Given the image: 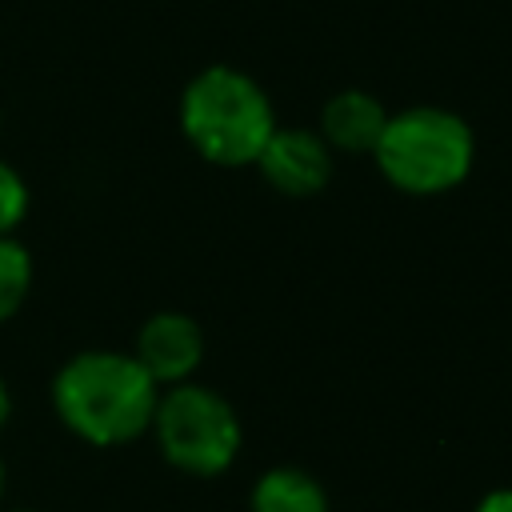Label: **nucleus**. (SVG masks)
Listing matches in <instances>:
<instances>
[{
    "label": "nucleus",
    "instance_id": "obj_1",
    "mask_svg": "<svg viewBox=\"0 0 512 512\" xmlns=\"http://www.w3.org/2000/svg\"><path fill=\"white\" fill-rule=\"evenodd\" d=\"M160 384L132 352L88 348L52 376V408L68 432L96 448L132 444L152 428Z\"/></svg>",
    "mask_w": 512,
    "mask_h": 512
},
{
    "label": "nucleus",
    "instance_id": "obj_2",
    "mask_svg": "<svg viewBox=\"0 0 512 512\" xmlns=\"http://www.w3.org/2000/svg\"><path fill=\"white\" fill-rule=\"evenodd\" d=\"M180 128L208 164L240 168L256 164L276 128V116L264 88L248 72L208 64L180 92Z\"/></svg>",
    "mask_w": 512,
    "mask_h": 512
},
{
    "label": "nucleus",
    "instance_id": "obj_3",
    "mask_svg": "<svg viewBox=\"0 0 512 512\" xmlns=\"http://www.w3.org/2000/svg\"><path fill=\"white\" fill-rule=\"evenodd\" d=\"M384 180L412 196H436L456 188L476 160V140L464 116L416 104L404 112H388V124L372 148Z\"/></svg>",
    "mask_w": 512,
    "mask_h": 512
},
{
    "label": "nucleus",
    "instance_id": "obj_4",
    "mask_svg": "<svg viewBox=\"0 0 512 512\" xmlns=\"http://www.w3.org/2000/svg\"><path fill=\"white\" fill-rule=\"evenodd\" d=\"M152 432L160 444V456L188 476H220L240 456V416L236 408L208 384L184 380L160 388Z\"/></svg>",
    "mask_w": 512,
    "mask_h": 512
},
{
    "label": "nucleus",
    "instance_id": "obj_5",
    "mask_svg": "<svg viewBox=\"0 0 512 512\" xmlns=\"http://www.w3.org/2000/svg\"><path fill=\"white\" fill-rule=\"evenodd\" d=\"M260 176L284 196H316L332 180V148L308 128H272L256 156Z\"/></svg>",
    "mask_w": 512,
    "mask_h": 512
},
{
    "label": "nucleus",
    "instance_id": "obj_6",
    "mask_svg": "<svg viewBox=\"0 0 512 512\" xmlns=\"http://www.w3.org/2000/svg\"><path fill=\"white\" fill-rule=\"evenodd\" d=\"M132 356L160 388L184 384L196 376L204 360V328L188 312H156L140 324Z\"/></svg>",
    "mask_w": 512,
    "mask_h": 512
},
{
    "label": "nucleus",
    "instance_id": "obj_7",
    "mask_svg": "<svg viewBox=\"0 0 512 512\" xmlns=\"http://www.w3.org/2000/svg\"><path fill=\"white\" fill-rule=\"evenodd\" d=\"M384 124H388L384 104L360 88H344L328 96V104L320 108V136L336 152H372Z\"/></svg>",
    "mask_w": 512,
    "mask_h": 512
},
{
    "label": "nucleus",
    "instance_id": "obj_8",
    "mask_svg": "<svg viewBox=\"0 0 512 512\" xmlns=\"http://www.w3.org/2000/svg\"><path fill=\"white\" fill-rule=\"evenodd\" d=\"M248 512H332L324 484L292 464L268 468L248 492Z\"/></svg>",
    "mask_w": 512,
    "mask_h": 512
},
{
    "label": "nucleus",
    "instance_id": "obj_9",
    "mask_svg": "<svg viewBox=\"0 0 512 512\" xmlns=\"http://www.w3.org/2000/svg\"><path fill=\"white\" fill-rule=\"evenodd\" d=\"M32 288V256L16 236H0V324L16 316Z\"/></svg>",
    "mask_w": 512,
    "mask_h": 512
},
{
    "label": "nucleus",
    "instance_id": "obj_10",
    "mask_svg": "<svg viewBox=\"0 0 512 512\" xmlns=\"http://www.w3.org/2000/svg\"><path fill=\"white\" fill-rule=\"evenodd\" d=\"M24 212H28V184L8 160H0V236H12Z\"/></svg>",
    "mask_w": 512,
    "mask_h": 512
},
{
    "label": "nucleus",
    "instance_id": "obj_11",
    "mask_svg": "<svg viewBox=\"0 0 512 512\" xmlns=\"http://www.w3.org/2000/svg\"><path fill=\"white\" fill-rule=\"evenodd\" d=\"M472 512H512V488H492V492H484Z\"/></svg>",
    "mask_w": 512,
    "mask_h": 512
},
{
    "label": "nucleus",
    "instance_id": "obj_12",
    "mask_svg": "<svg viewBox=\"0 0 512 512\" xmlns=\"http://www.w3.org/2000/svg\"><path fill=\"white\" fill-rule=\"evenodd\" d=\"M8 416H12V392H8V384H4V376H0V428L8 424Z\"/></svg>",
    "mask_w": 512,
    "mask_h": 512
},
{
    "label": "nucleus",
    "instance_id": "obj_13",
    "mask_svg": "<svg viewBox=\"0 0 512 512\" xmlns=\"http://www.w3.org/2000/svg\"><path fill=\"white\" fill-rule=\"evenodd\" d=\"M0 496H4V460H0Z\"/></svg>",
    "mask_w": 512,
    "mask_h": 512
},
{
    "label": "nucleus",
    "instance_id": "obj_14",
    "mask_svg": "<svg viewBox=\"0 0 512 512\" xmlns=\"http://www.w3.org/2000/svg\"><path fill=\"white\" fill-rule=\"evenodd\" d=\"M16 512H36V508H16Z\"/></svg>",
    "mask_w": 512,
    "mask_h": 512
}]
</instances>
